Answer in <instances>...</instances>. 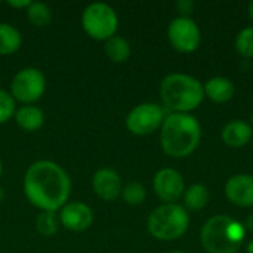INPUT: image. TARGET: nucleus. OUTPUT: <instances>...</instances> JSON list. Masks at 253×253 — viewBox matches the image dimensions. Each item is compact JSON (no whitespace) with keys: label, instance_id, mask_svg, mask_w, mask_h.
<instances>
[{"label":"nucleus","instance_id":"f257e3e1","mask_svg":"<svg viewBox=\"0 0 253 253\" xmlns=\"http://www.w3.org/2000/svg\"><path fill=\"white\" fill-rule=\"evenodd\" d=\"M22 188L31 206L40 212H58L70 202L73 182L67 170L52 160H37L28 166Z\"/></svg>","mask_w":253,"mask_h":253},{"label":"nucleus","instance_id":"f03ea898","mask_svg":"<svg viewBox=\"0 0 253 253\" xmlns=\"http://www.w3.org/2000/svg\"><path fill=\"white\" fill-rule=\"evenodd\" d=\"M200 139L202 126L188 113H170L160 127L162 150L173 159H184L193 154Z\"/></svg>","mask_w":253,"mask_h":253},{"label":"nucleus","instance_id":"7ed1b4c3","mask_svg":"<svg viewBox=\"0 0 253 253\" xmlns=\"http://www.w3.org/2000/svg\"><path fill=\"white\" fill-rule=\"evenodd\" d=\"M163 105L172 113H188L196 110L205 99V89L200 80L190 74L172 73L160 83Z\"/></svg>","mask_w":253,"mask_h":253},{"label":"nucleus","instance_id":"20e7f679","mask_svg":"<svg viewBox=\"0 0 253 253\" xmlns=\"http://www.w3.org/2000/svg\"><path fill=\"white\" fill-rule=\"evenodd\" d=\"M246 237V227L227 215L208 219L202 228L200 240L208 253H237Z\"/></svg>","mask_w":253,"mask_h":253},{"label":"nucleus","instance_id":"39448f33","mask_svg":"<svg viewBox=\"0 0 253 253\" xmlns=\"http://www.w3.org/2000/svg\"><path fill=\"white\" fill-rule=\"evenodd\" d=\"M148 233L160 242L181 239L190 228V215L178 203H163L157 206L147 219Z\"/></svg>","mask_w":253,"mask_h":253},{"label":"nucleus","instance_id":"423d86ee","mask_svg":"<svg viewBox=\"0 0 253 253\" xmlns=\"http://www.w3.org/2000/svg\"><path fill=\"white\" fill-rule=\"evenodd\" d=\"M82 27L90 39L107 42L117 34L119 15L113 6L95 1L84 7L82 13Z\"/></svg>","mask_w":253,"mask_h":253},{"label":"nucleus","instance_id":"0eeeda50","mask_svg":"<svg viewBox=\"0 0 253 253\" xmlns=\"http://www.w3.org/2000/svg\"><path fill=\"white\" fill-rule=\"evenodd\" d=\"M9 92L22 105H34L46 92V77L39 68L25 67L13 76Z\"/></svg>","mask_w":253,"mask_h":253},{"label":"nucleus","instance_id":"6e6552de","mask_svg":"<svg viewBox=\"0 0 253 253\" xmlns=\"http://www.w3.org/2000/svg\"><path fill=\"white\" fill-rule=\"evenodd\" d=\"M166 119L163 107L156 102H142L135 105L126 116V129L136 136H147L159 130Z\"/></svg>","mask_w":253,"mask_h":253},{"label":"nucleus","instance_id":"1a4fd4ad","mask_svg":"<svg viewBox=\"0 0 253 253\" xmlns=\"http://www.w3.org/2000/svg\"><path fill=\"white\" fill-rule=\"evenodd\" d=\"M168 39L172 47L181 53L197 50L202 42V33L194 19L190 16H178L168 27Z\"/></svg>","mask_w":253,"mask_h":253},{"label":"nucleus","instance_id":"9d476101","mask_svg":"<svg viewBox=\"0 0 253 253\" xmlns=\"http://www.w3.org/2000/svg\"><path fill=\"white\" fill-rule=\"evenodd\" d=\"M153 188L163 203H175L184 196L185 182L178 170L172 168H163L156 172L153 179Z\"/></svg>","mask_w":253,"mask_h":253},{"label":"nucleus","instance_id":"9b49d317","mask_svg":"<svg viewBox=\"0 0 253 253\" xmlns=\"http://www.w3.org/2000/svg\"><path fill=\"white\" fill-rule=\"evenodd\" d=\"M59 224L73 233H82L93 224V212L83 202H68L59 211Z\"/></svg>","mask_w":253,"mask_h":253},{"label":"nucleus","instance_id":"f8f14e48","mask_svg":"<svg viewBox=\"0 0 253 253\" xmlns=\"http://www.w3.org/2000/svg\"><path fill=\"white\" fill-rule=\"evenodd\" d=\"M92 190L104 202H114L122 196L120 175L111 168H101L92 176Z\"/></svg>","mask_w":253,"mask_h":253},{"label":"nucleus","instance_id":"ddd939ff","mask_svg":"<svg viewBox=\"0 0 253 253\" xmlns=\"http://www.w3.org/2000/svg\"><path fill=\"white\" fill-rule=\"evenodd\" d=\"M228 202L239 208H253V175L237 173L225 182Z\"/></svg>","mask_w":253,"mask_h":253},{"label":"nucleus","instance_id":"4468645a","mask_svg":"<svg viewBox=\"0 0 253 253\" xmlns=\"http://www.w3.org/2000/svg\"><path fill=\"white\" fill-rule=\"evenodd\" d=\"M253 138V129L243 120H233L222 129V141L233 148L248 145Z\"/></svg>","mask_w":253,"mask_h":253},{"label":"nucleus","instance_id":"2eb2a0df","mask_svg":"<svg viewBox=\"0 0 253 253\" xmlns=\"http://www.w3.org/2000/svg\"><path fill=\"white\" fill-rule=\"evenodd\" d=\"M203 89H205V96H208L211 101L216 104H225L231 101L236 92L233 80L227 77H221V76L209 79L203 84Z\"/></svg>","mask_w":253,"mask_h":253},{"label":"nucleus","instance_id":"dca6fc26","mask_svg":"<svg viewBox=\"0 0 253 253\" xmlns=\"http://www.w3.org/2000/svg\"><path fill=\"white\" fill-rule=\"evenodd\" d=\"M16 126L24 132H36L44 125V113L36 105H21L13 114Z\"/></svg>","mask_w":253,"mask_h":253},{"label":"nucleus","instance_id":"f3484780","mask_svg":"<svg viewBox=\"0 0 253 253\" xmlns=\"http://www.w3.org/2000/svg\"><path fill=\"white\" fill-rule=\"evenodd\" d=\"M22 46L21 31L6 22H0V55H12L18 52Z\"/></svg>","mask_w":253,"mask_h":253},{"label":"nucleus","instance_id":"a211bd4d","mask_svg":"<svg viewBox=\"0 0 253 253\" xmlns=\"http://www.w3.org/2000/svg\"><path fill=\"white\" fill-rule=\"evenodd\" d=\"M104 50H105V55L108 56V59L116 62V64L126 62L129 59L130 53H132L130 43L125 37L117 36V34L105 42Z\"/></svg>","mask_w":253,"mask_h":253},{"label":"nucleus","instance_id":"6ab92c4d","mask_svg":"<svg viewBox=\"0 0 253 253\" xmlns=\"http://www.w3.org/2000/svg\"><path fill=\"white\" fill-rule=\"evenodd\" d=\"M184 205L190 211H202L208 206L211 194L206 185L203 184H193L191 187L185 188L184 193Z\"/></svg>","mask_w":253,"mask_h":253},{"label":"nucleus","instance_id":"aec40b11","mask_svg":"<svg viewBox=\"0 0 253 253\" xmlns=\"http://www.w3.org/2000/svg\"><path fill=\"white\" fill-rule=\"evenodd\" d=\"M36 231L42 237H52L59 230V216L56 212H40L36 216Z\"/></svg>","mask_w":253,"mask_h":253},{"label":"nucleus","instance_id":"412c9836","mask_svg":"<svg viewBox=\"0 0 253 253\" xmlns=\"http://www.w3.org/2000/svg\"><path fill=\"white\" fill-rule=\"evenodd\" d=\"M28 21L36 27H46L52 21L50 7L43 1H31L30 6L25 9Z\"/></svg>","mask_w":253,"mask_h":253},{"label":"nucleus","instance_id":"4be33fe9","mask_svg":"<svg viewBox=\"0 0 253 253\" xmlns=\"http://www.w3.org/2000/svg\"><path fill=\"white\" fill-rule=\"evenodd\" d=\"M122 199L129 206H139L147 199V190L141 182H136V181L127 182L126 185H123Z\"/></svg>","mask_w":253,"mask_h":253},{"label":"nucleus","instance_id":"5701e85b","mask_svg":"<svg viewBox=\"0 0 253 253\" xmlns=\"http://www.w3.org/2000/svg\"><path fill=\"white\" fill-rule=\"evenodd\" d=\"M236 49L245 58H253V25L243 28L236 37Z\"/></svg>","mask_w":253,"mask_h":253},{"label":"nucleus","instance_id":"b1692460","mask_svg":"<svg viewBox=\"0 0 253 253\" xmlns=\"http://www.w3.org/2000/svg\"><path fill=\"white\" fill-rule=\"evenodd\" d=\"M16 111V101L12 98L9 90L0 89V125H4L10 119H13V114Z\"/></svg>","mask_w":253,"mask_h":253},{"label":"nucleus","instance_id":"393cba45","mask_svg":"<svg viewBox=\"0 0 253 253\" xmlns=\"http://www.w3.org/2000/svg\"><path fill=\"white\" fill-rule=\"evenodd\" d=\"M196 7V3L191 0H178L176 1V9L181 13V16H188L190 13H193Z\"/></svg>","mask_w":253,"mask_h":253},{"label":"nucleus","instance_id":"a878e982","mask_svg":"<svg viewBox=\"0 0 253 253\" xmlns=\"http://www.w3.org/2000/svg\"><path fill=\"white\" fill-rule=\"evenodd\" d=\"M30 0H7L6 4L13 9H27L30 6Z\"/></svg>","mask_w":253,"mask_h":253},{"label":"nucleus","instance_id":"bb28decb","mask_svg":"<svg viewBox=\"0 0 253 253\" xmlns=\"http://www.w3.org/2000/svg\"><path fill=\"white\" fill-rule=\"evenodd\" d=\"M248 230H251L253 231V213H251L249 216H248V219H246V225H245Z\"/></svg>","mask_w":253,"mask_h":253},{"label":"nucleus","instance_id":"cd10ccee","mask_svg":"<svg viewBox=\"0 0 253 253\" xmlns=\"http://www.w3.org/2000/svg\"><path fill=\"white\" fill-rule=\"evenodd\" d=\"M248 10H249V16L253 19V0L249 3V7H248Z\"/></svg>","mask_w":253,"mask_h":253},{"label":"nucleus","instance_id":"c85d7f7f","mask_svg":"<svg viewBox=\"0 0 253 253\" xmlns=\"http://www.w3.org/2000/svg\"><path fill=\"white\" fill-rule=\"evenodd\" d=\"M246 251H248V253H253V240L248 245V248H246Z\"/></svg>","mask_w":253,"mask_h":253},{"label":"nucleus","instance_id":"c756f323","mask_svg":"<svg viewBox=\"0 0 253 253\" xmlns=\"http://www.w3.org/2000/svg\"><path fill=\"white\" fill-rule=\"evenodd\" d=\"M1 175H3V162L0 159V178H1Z\"/></svg>","mask_w":253,"mask_h":253},{"label":"nucleus","instance_id":"7c9ffc66","mask_svg":"<svg viewBox=\"0 0 253 253\" xmlns=\"http://www.w3.org/2000/svg\"><path fill=\"white\" fill-rule=\"evenodd\" d=\"M3 197H4V194H3V190L0 188V202L3 200Z\"/></svg>","mask_w":253,"mask_h":253},{"label":"nucleus","instance_id":"2f4dec72","mask_svg":"<svg viewBox=\"0 0 253 253\" xmlns=\"http://www.w3.org/2000/svg\"><path fill=\"white\" fill-rule=\"evenodd\" d=\"M169 253H185V252H169Z\"/></svg>","mask_w":253,"mask_h":253},{"label":"nucleus","instance_id":"473e14b6","mask_svg":"<svg viewBox=\"0 0 253 253\" xmlns=\"http://www.w3.org/2000/svg\"><path fill=\"white\" fill-rule=\"evenodd\" d=\"M252 125H253V113H252Z\"/></svg>","mask_w":253,"mask_h":253},{"label":"nucleus","instance_id":"72a5a7b5","mask_svg":"<svg viewBox=\"0 0 253 253\" xmlns=\"http://www.w3.org/2000/svg\"><path fill=\"white\" fill-rule=\"evenodd\" d=\"M0 4H1V1H0Z\"/></svg>","mask_w":253,"mask_h":253}]
</instances>
